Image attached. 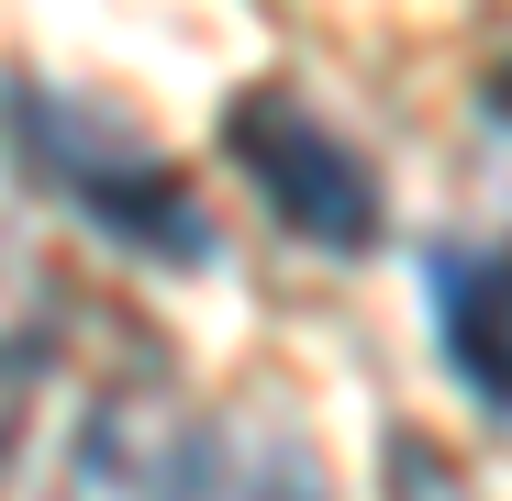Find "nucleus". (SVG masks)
<instances>
[{
  "mask_svg": "<svg viewBox=\"0 0 512 501\" xmlns=\"http://www.w3.org/2000/svg\"><path fill=\"white\" fill-rule=\"evenodd\" d=\"M12 134H23V167L78 201L101 234H123L134 257H167V268H201L212 257V212L190 201V179L156 156L145 123L78 101V90H12Z\"/></svg>",
  "mask_w": 512,
  "mask_h": 501,
  "instance_id": "nucleus-1",
  "label": "nucleus"
},
{
  "mask_svg": "<svg viewBox=\"0 0 512 501\" xmlns=\"http://www.w3.org/2000/svg\"><path fill=\"white\" fill-rule=\"evenodd\" d=\"M435 334H446V368L468 379V401L512 412V245H490V257H457V245H435Z\"/></svg>",
  "mask_w": 512,
  "mask_h": 501,
  "instance_id": "nucleus-4",
  "label": "nucleus"
},
{
  "mask_svg": "<svg viewBox=\"0 0 512 501\" xmlns=\"http://www.w3.org/2000/svg\"><path fill=\"white\" fill-rule=\"evenodd\" d=\"M245 501H323V479H312V457L301 446H268V468H256V490Z\"/></svg>",
  "mask_w": 512,
  "mask_h": 501,
  "instance_id": "nucleus-6",
  "label": "nucleus"
},
{
  "mask_svg": "<svg viewBox=\"0 0 512 501\" xmlns=\"http://www.w3.org/2000/svg\"><path fill=\"white\" fill-rule=\"evenodd\" d=\"M479 112H490V123H512V67H501L490 90H479Z\"/></svg>",
  "mask_w": 512,
  "mask_h": 501,
  "instance_id": "nucleus-7",
  "label": "nucleus"
},
{
  "mask_svg": "<svg viewBox=\"0 0 512 501\" xmlns=\"http://www.w3.org/2000/svg\"><path fill=\"white\" fill-rule=\"evenodd\" d=\"M379 479H390V501H479V479H468L435 435H390V446H379Z\"/></svg>",
  "mask_w": 512,
  "mask_h": 501,
  "instance_id": "nucleus-5",
  "label": "nucleus"
},
{
  "mask_svg": "<svg viewBox=\"0 0 512 501\" xmlns=\"http://www.w3.org/2000/svg\"><path fill=\"white\" fill-rule=\"evenodd\" d=\"M223 145H234V167L256 179V201H268L301 245H323V257H368V245H379V179H368V156L334 134L301 90H245L223 112Z\"/></svg>",
  "mask_w": 512,
  "mask_h": 501,
  "instance_id": "nucleus-2",
  "label": "nucleus"
},
{
  "mask_svg": "<svg viewBox=\"0 0 512 501\" xmlns=\"http://www.w3.org/2000/svg\"><path fill=\"white\" fill-rule=\"evenodd\" d=\"M212 479H223V446L167 379L101 390L78 446H67V490L78 501H212Z\"/></svg>",
  "mask_w": 512,
  "mask_h": 501,
  "instance_id": "nucleus-3",
  "label": "nucleus"
}]
</instances>
